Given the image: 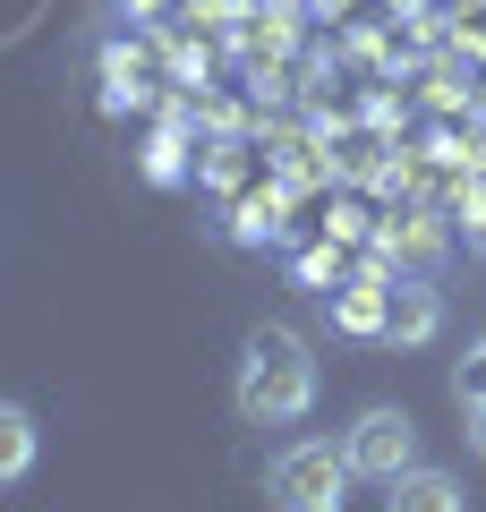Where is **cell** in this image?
<instances>
[{"label":"cell","instance_id":"obj_1","mask_svg":"<svg viewBox=\"0 0 486 512\" xmlns=\"http://www.w3.org/2000/svg\"><path fill=\"white\" fill-rule=\"evenodd\" d=\"M231 402H239L248 427H299L307 410H316V359H307V342L290 325H256L248 333Z\"/></svg>","mask_w":486,"mask_h":512},{"label":"cell","instance_id":"obj_2","mask_svg":"<svg viewBox=\"0 0 486 512\" xmlns=\"http://www.w3.org/2000/svg\"><path fill=\"white\" fill-rule=\"evenodd\" d=\"M350 453L342 444H324V436H299V444H282L273 453V470H265V504L273 512H342L350 504Z\"/></svg>","mask_w":486,"mask_h":512},{"label":"cell","instance_id":"obj_3","mask_svg":"<svg viewBox=\"0 0 486 512\" xmlns=\"http://www.w3.org/2000/svg\"><path fill=\"white\" fill-rule=\"evenodd\" d=\"M342 453H350V470H359V478L393 487L401 470H418V419H410V410H393V402H376V410H359V419H350Z\"/></svg>","mask_w":486,"mask_h":512},{"label":"cell","instance_id":"obj_4","mask_svg":"<svg viewBox=\"0 0 486 512\" xmlns=\"http://www.w3.org/2000/svg\"><path fill=\"white\" fill-rule=\"evenodd\" d=\"M444 333V291L435 282H393V299H384V342L393 350H418Z\"/></svg>","mask_w":486,"mask_h":512},{"label":"cell","instance_id":"obj_5","mask_svg":"<svg viewBox=\"0 0 486 512\" xmlns=\"http://www.w3.org/2000/svg\"><path fill=\"white\" fill-rule=\"evenodd\" d=\"M384 512H469V495H461V478L452 470H401L393 478V495H384Z\"/></svg>","mask_w":486,"mask_h":512},{"label":"cell","instance_id":"obj_6","mask_svg":"<svg viewBox=\"0 0 486 512\" xmlns=\"http://www.w3.org/2000/svg\"><path fill=\"white\" fill-rule=\"evenodd\" d=\"M43 461V427L26 402H0V487H18V478H35Z\"/></svg>","mask_w":486,"mask_h":512},{"label":"cell","instance_id":"obj_7","mask_svg":"<svg viewBox=\"0 0 486 512\" xmlns=\"http://www.w3.org/2000/svg\"><path fill=\"white\" fill-rule=\"evenodd\" d=\"M393 256H410V265H444V222H435V214L393 222Z\"/></svg>","mask_w":486,"mask_h":512},{"label":"cell","instance_id":"obj_8","mask_svg":"<svg viewBox=\"0 0 486 512\" xmlns=\"http://www.w3.org/2000/svg\"><path fill=\"white\" fill-rule=\"evenodd\" d=\"M384 299H393V282H384V291H350L342 299V333H384Z\"/></svg>","mask_w":486,"mask_h":512},{"label":"cell","instance_id":"obj_9","mask_svg":"<svg viewBox=\"0 0 486 512\" xmlns=\"http://www.w3.org/2000/svg\"><path fill=\"white\" fill-rule=\"evenodd\" d=\"M452 393H461V402H478V393H486V333L469 342V359L452 367Z\"/></svg>","mask_w":486,"mask_h":512},{"label":"cell","instance_id":"obj_10","mask_svg":"<svg viewBox=\"0 0 486 512\" xmlns=\"http://www.w3.org/2000/svg\"><path fill=\"white\" fill-rule=\"evenodd\" d=\"M469 410V427H461V436H469V453H486V393H478V402H461Z\"/></svg>","mask_w":486,"mask_h":512}]
</instances>
